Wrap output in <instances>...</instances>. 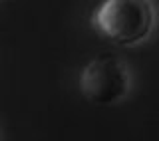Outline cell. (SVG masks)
I'll list each match as a JSON object with an SVG mask.
<instances>
[{"mask_svg":"<svg viewBox=\"0 0 159 141\" xmlns=\"http://www.w3.org/2000/svg\"><path fill=\"white\" fill-rule=\"evenodd\" d=\"M102 36L121 46H135L149 38L155 24V10L147 0H107L92 18Z\"/></svg>","mask_w":159,"mask_h":141,"instance_id":"obj_1","label":"cell"},{"mask_svg":"<svg viewBox=\"0 0 159 141\" xmlns=\"http://www.w3.org/2000/svg\"><path fill=\"white\" fill-rule=\"evenodd\" d=\"M131 75L125 64L116 56L93 58L80 74V92L84 98L98 105H113L127 98Z\"/></svg>","mask_w":159,"mask_h":141,"instance_id":"obj_2","label":"cell"}]
</instances>
